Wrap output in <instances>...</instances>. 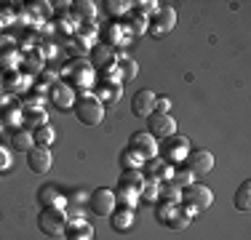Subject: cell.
<instances>
[{
    "mask_svg": "<svg viewBox=\"0 0 251 240\" xmlns=\"http://www.w3.org/2000/svg\"><path fill=\"white\" fill-rule=\"evenodd\" d=\"M155 216H158V221L163 227H171V230H184V227L193 221L195 211L187 206H182V203H176V206H171V203H160L158 211H155Z\"/></svg>",
    "mask_w": 251,
    "mask_h": 240,
    "instance_id": "1",
    "label": "cell"
},
{
    "mask_svg": "<svg viewBox=\"0 0 251 240\" xmlns=\"http://www.w3.org/2000/svg\"><path fill=\"white\" fill-rule=\"evenodd\" d=\"M73 110L83 125H99L104 118V104L97 99V94H80L75 99Z\"/></svg>",
    "mask_w": 251,
    "mask_h": 240,
    "instance_id": "2",
    "label": "cell"
},
{
    "mask_svg": "<svg viewBox=\"0 0 251 240\" xmlns=\"http://www.w3.org/2000/svg\"><path fill=\"white\" fill-rule=\"evenodd\" d=\"M38 227H40V232L49 235V238H62L70 227L67 208H43L38 216Z\"/></svg>",
    "mask_w": 251,
    "mask_h": 240,
    "instance_id": "3",
    "label": "cell"
},
{
    "mask_svg": "<svg viewBox=\"0 0 251 240\" xmlns=\"http://www.w3.org/2000/svg\"><path fill=\"white\" fill-rule=\"evenodd\" d=\"M94 80V67L91 62H86V59H73V62L64 67V83H67L73 91H80V88H88Z\"/></svg>",
    "mask_w": 251,
    "mask_h": 240,
    "instance_id": "4",
    "label": "cell"
},
{
    "mask_svg": "<svg viewBox=\"0 0 251 240\" xmlns=\"http://www.w3.org/2000/svg\"><path fill=\"white\" fill-rule=\"evenodd\" d=\"M214 203V192L206 187V184H187V187H182V206L193 208L195 214L198 211H206V208H211Z\"/></svg>",
    "mask_w": 251,
    "mask_h": 240,
    "instance_id": "5",
    "label": "cell"
},
{
    "mask_svg": "<svg viewBox=\"0 0 251 240\" xmlns=\"http://www.w3.org/2000/svg\"><path fill=\"white\" fill-rule=\"evenodd\" d=\"M158 158H163L166 163H171V166H182L184 163V158L190 155V144L184 136H169V139H163V147H158Z\"/></svg>",
    "mask_w": 251,
    "mask_h": 240,
    "instance_id": "6",
    "label": "cell"
},
{
    "mask_svg": "<svg viewBox=\"0 0 251 240\" xmlns=\"http://www.w3.org/2000/svg\"><path fill=\"white\" fill-rule=\"evenodd\" d=\"M176 24V11L171 8V5H158V11H155V16L150 19V24H147V32L152 35V38H166V35L174 29Z\"/></svg>",
    "mask_w": 251,
    "mask_h": 240,
    "instance_id": "7",
    "label": "cell"
},
{
    "mask_svg": "<svg viewBox=\"0 0 251 240\" xmlns=\"http://www.w3.org/2000/svg\"><path fill=\"white\" fill-rule=\"evenodd\" d=\"M147 134L158 142L169 139V136L176 134V120L171 118L169 112H152V115L147 118Z\"/></svg>",
    "mask_w": 251,
    "mask_h": 240,
    "instance_id": "8",
    "label": "cell"
},
{
    "mask_svg": "<svg viewBox=\"0 0 251 240\" xmlns=\"http://www.w3.org/2000/svg\"><path fill=\"white\" fill-rule=\"evenodd\" d=\"M115 192L107 190V187H99L94 190L91 195H88V208H91V214L97 216H110L112 211H115Z\"/></svg>",
    "mask_w": 251,
    "mask_h": 240,
    "instance_id": "9",
    "label": "cell"
},
{
    "mask_svg": "<svg viewBox=\"0 0 251 240\" xmlns=\"http://www.w3.org/2000/svg\"><path fill=\"white\" fill-rule=\"evenodd\" d=\"M158 139H152L147 131H139V134H134L131 136V142H128V149H134L136 155H139L142 160H152V158H158Z\"/></svg>",
    "mask_w": 251,
    "mask_h": 240,
    "instance_id": "10",
    "label": "cell"
},
{
    "mask_svg": "<svg viewBox=\"0 0 251 240\" xmlns=\"http://www.w3.org/2000/svg\"><path fill=\"white\" fill-rule=\"evenodd\" d=\"M184 166L195 173V176H206L214 171V155L208 149H190V155L184 158Z\"/></svg>",
    "mask_w": 251,
    "mask_h": 240,
    "instance_id": "11",
    "label": "cell"
},
{
    "mask_svg": "<svg viewBox=\"0 0 251 240\" xmlns=\"http://www.w3.org/2000/svg\"><path fill=\"white\" fill-rule=\"evenodd\" d=\"M27 166L32 173H49L53 166V155L49 147H32L27 152Z\"/></svg>",
    "mask_w": 251,
    "mask_h": 240,
    "instance_id": "12",
    "label": "cell"
},
{
    "mask_svg": "<svg viewBox=\"0 0 251 240\" xmlns=\"http://www.w3.org/2000/svg\"><path fill=\"white\" fill-rule=\"evenodd\" d=\"M131 112H134L136 118H145V120L155 112V94L150 88L134 94V99H131Z\"/></svg>",
    "mask_w": 251,
    "mask_h": 240,
    "instance_id": "13",
    "label": "cell"
},
{
    "mask_svg": "<svg viewBox=\"0 0 251 240\" xmlns=\"http://www.w3.org/2000/svg\"><path fill=\"white\" fill-rule=\"evenodd\" d=\"M38 200L43 208H67V197L59 192V187H53V184H46V187L38 190Z\"/></svg>",
    "mask_w": 251,
    "mask_h": 240,
    "instance_id": "14",
    "label": "cell"
},
{
    "mask_svg": "<svg viewBox=\"0 0 251 240\" xmlns=\"http://www.w3.org/2000/svg\"><path fill=\"white\" fill-rule=\"evenodd\" d=\"M115 62H118V56H115V51L112 48H107V46H94L91 48V67L94 70H110V67H115Z\"/></svg>",
    "mask_w": 251,
    "mask_h": 240,
    "instance_id": "15",
    "label": "cell"
},
{
    "mask_svg": "<svg viewBox=\"0 0 251 240\" xmlns=\"http://www.w3.org/2000/svg\"><path fill=\"white\" fill-rule=\"evenodd\" d=\"M147 168H150V179L152 182H171L174 179V166L171 163H166L163 158H152V160H147Z\"/></svg>",
    "mask_w": 251,
    "mask_h": 240,
    "instance_id": "16",
    "label": "cell"
},
{
    "mask_svg": "<svg viewBox=\"0 0 251 240\" xmlns=\"http://www.w3.org/2000/svg\"><path fill=\"white\" fill-rule=\"evenodd\" d=\"M49 94H51L53 104L62 107V110H64V107H73V104H75V99H77V94L67 86V83H56V86H53Z\"/></svg>",
    "mask_w": 251,
    "mask_h": 240,
    "instance_id": "17",
    "label": "cell"
},
{
    "mask_svg": "<svg viewBox=\"0 0 251 240\" xmlns=\"http://www.w3.org/2000/svg\"><path fill=\"white\" fill-rule=\"evenodd\" d=\"M110 224L115 232H128L131 227H134V211H131V208H118V211H112Z\"/></svg>",
    "mask_w": 251,
    "mask_h": 240,
    "instance_id": "18",
    "label": "cell"
},
{
    "mask_svg": "<svg viewBox=\"0 0 251 240\" xmlns=\"http://www.w3.org/2000/svg\"><path fill=\"white\" fill-rule=\"evenodd\" d=\"M29 83H32V80L25 77V75H19V72H5V75H3V88L8 94H25Z\"/></svg>",
    "mask_w": 251,
    "mask_h": 240,
    "instance_id": "19",
    "label": "cell"
},
{
    "mask_svg": "<svg viewBox=\"0 0 251 240\" xmlns=\"http://www.w3.org/2000/svg\"><path fill=\"white\" fill-rule=\"evenodd\" d=\"M99 38H101V43H107V48H121L126 43V35H123V27L121 24H110V27H104V29H99Z\"/></svg>",
    "mask_w": 251,
    "mask_h": 240,
    "instance_id": "20",
    "label": "cell"
},
{
    "mask_svg": "<svg viewBox=\"0 0 251 240\" xmlns=\"http://www.w3.org/2000/svg\"><path fill=\"white\" fill-rule=\"evenodd\" d=\"M67 240H94V227L88 224V221H70V227H67Z\"/></svg>",
    "mask_w": 251,
    "mask_h": 240,
    "instance_id": "21",
    "label": "cell"
},
{
    "mask_svg": "<svg viewBox=\"0 0 251 240\" xmlns=\"http://www.w3.org/2000/svg\"><path fill=\"white\" fill-rule=\"evenodd\" d=\"M11 144H14V149H19V152H29V149L35 147V139H32V131L29 128H16L14 134H11Z\"/></svg>",
    "mask_w": 251,
    "mask_h": 240,
    "instance_id": "22",
    "label": "cell"
},
{
    "mask_svg": "<svg viewBox=\"0 0 251 240\" xmlns=\"http://www.w3.org/2000/svg\"><path fill=\"white\" fill-rule=\"evenodd\" d=\"M49 123V115H46V110H22V125L29 131L40 128V125Z\"/></svg>",
    "mask_w": 251,
    "mask_h": 240,
    "instance_id": "23",
    "label": "cell"
},
{
    "mask_svg": "<svg viewBox=\"0 0 251 240\" xmlns=\"http://www.w3.org/2000/svg\"><path fill=\"white\" fill-rule=\"evenodd\" d=\"M118 187L131 190V192H136V195H139L142 187H145V176H142V171H123V176H121V182H118Z\"/></svg>",
    "mask_w": 251,
    "mask_h": 240,
    "instance_id": "24",
    "label": "cell"
},
{
    "mask_svg": "<svg viewBox=\"0 0 251 240\" xmlns=\"http://www.w3.org/2000/svg\"><path fill=\"white\" fill-rule=\"evenodd\" d=\"M73 8V14H75V19L77 22H94V16H97V5L91 3V0H77V3L70 5Z\"/></svg>",
    "mask_w": 251,
    "mask_h": 240,
    "instance_id": "25",
    "label": "cell"
},
{
    "mask_svg": "<svg viewBox=\"0 0 251 240\" xmlns=\"http://www.w3.org/2000/svg\"><path fill=\"white\" fill-rule=\"evenodd\" d=\"M158 200H160V203H171V206L182 203V187H176L174 182H163V184H160Z\"/></svg>",
    "mask_w": 251,
    "mask_h": 240,
    "instance_id": "26",
    "label": "cell"
},
{
    "mask_svg": "<svg viewBox=\"0 0 251 240\" xmlns=\"http://www.w3.org/2000/svg\"><path fill=\"white\" fill-rule=\"evenodd\" d=\"M232 203H235L238 211H249V208H251V182H243L241 187H238Z\"/></svg>",
    "mask_w": 251,
    "mask_h": 240,
    "instance_id": "27",
    "label": "cell"
},
{
    "mask_svg": "<svg viewBox=\"0 0 251 240\" xmlns=\"http://www.w3.org/2000/svg\"><path fill=\"white\" fill-rule=\"evenodd\" d=\"M142 166H145V160H142L134 149L126 147L123 152H121V168H123V171H139Z\"/></svg>",
    "mask_w": 251,
    "mask_h": 240,
    "instance_id": "28",
    "label": "cell"
},
{
    "mask_svg": "<svg viewBox=\"0 0 251 240\" xmlns=\"http://www.w3.org/2000/svg\"><path fill=\"white\" fill-rule=\"evenodd\" d=\"M32 139H35V147H49V144L56 139V131L46 123V125H40V128L32 131Z\"/></svg>",
    "mask_w": 251,
    "mask_h": 240,
    "instance_id": "29",
    "label": "cell"
},
{
    "mask_svg": "<svg viewBox=\"0 0 251 240\" xmlns=\"http://www.w3.org/2000/svg\"><path fill=\"white\" fill-rule=\"evenodd\" d=\"M115 64H118V70H121L123 80H134V77L139 75V64H136L134 59H128V56H121Z\"/></svg>",
    "mask_w": 251,
    "mask_h": 240,
    "instance_id": "30",
    "label": "cell"
},
{
    "mask_svg": "<svg viewBox=\"0 0 251 240\" xmlns=\"http://www.w3.org/2000/svg\"><path fill=\"white\" fill-rule=\"evenodd\" d=\"M115 203H118L121 208H131V211H134V206L139 203V195H136V192H131V190L118 187V190H115Z\"/></svg>",
    "mask_w": 251,
    "mask_h": 240,
    "instance_id": "31",
    "label": "cell"
},
{
    "mask_svg": "<svg viewBox=\"0 0 251 240\" xmlns=\"http://www.w3.org/2000/svg\"><path fill=\"white\" fill-rule=\"evenodd\" d=\"M126 16H128V22H131V32H134V35L147 32V24H150V19H147V16H142L139 11H134V8H131Z\"/></svg>",
    "mask_w": 251,
    "mask_h": 240,
    "instance_id": "32",
    "label": "cell"
},
{
    "mask_svg": "<svg viewBox=\"0 0 251 240\" xmlns=\"http://www.w3.org/2000/svg\"><path fill=\"white\" fill-rule=\"evenodd\" d=\"M193 179H195V173L182 163L179 168H174V179H171V182H174L176 187H187V184H193Z\"/></svg>",
    "mask_w": 251,
    "mask_h": 240,
    "instance_id": "33",
    "label": "cell"
},
{
    "mask_svg": "<svg viewBox=\"0 0 251 240\" xmlns=\"http://www.w3.org/2000/svg\"><path fill=\"white\" fill-rule=\"evenodd\" d=\"M101 104H115L118 99H121V86H101V94L97 96Z\"/></svg>",
    "mask_w": 251,
    "mask_h": 240,
    "instance_id": "34",
    "label": "cell"
},
{
    "mask_svg": "<svg viewBox=\"0 0 251 240\" xmlns=\"http://www.w3.org/2000/svg\"><path fill=\"white\" fill-rule=\"evenodd\" d=\"M158 195H160V182H147L145 179V187H142L139 192V200H158Z\"/></svg>",
    "mask_w": 251,
    "mask_h": 240,
    "instance_id": "35",
    "label": "cell"
},
{
    "mask_svg": "<svg viewBox=\"0 0 251 240\" xmlns=\"http://www.w3.org/2000/svg\"><path fill=\"white\" fill-rule=\"evenodd\" d=\"M22 62H25V70L29 72V75H35V72L43 70V56H40V53H27Z\"/></svg>",
    "mask_w": 251,
    "mask_h": 240,
    "instance_id": "36",
    "label": "cell"
},
{
    "mask_svg": "<svg viewBox=\"0 0 251 240\" xmlns=\"http://www.w3.org/2000/svg\"><path fill=\"white\" fill-rule=\"evenodd\" d=\"M107 11L112 16H123L131 11V3H126V0H107Z\"/></svg>",
    "mask_w": 251,
    "mask_h": 240,
    "instance_id": "37",
    "label": "cell"
},
{
    "mask_svg": "<svg viewBox=\"0 0 251 240\" xmlns=\"http://www.w3.org/2000/svg\"><path fill=\"white\" fill-rule=\"evenodd\" d=\"M11 22H14V8H11L8 3H5V5H0V29H3V27H8Z\"/></svg>",
    "mask_w": 251,
    "mask_h": 240,
    "instance_id": "38",
    "label": "cell"
},
{
    "mask_svg": "<svg viewBox=\"0 0 251 240\" xmlns=\"http://www.w3.org/2000/svg\"><path fill=\"white\" fill-rule=\"evenodd\" d=\"M19 120H22V112H19V110H5V115H3V120H0V123L14 125V123H19Z\"/></svg>",
    "mask_w": 251,
    "mask_h": 240,
    "instance_id": "39",
    "label": "cell"
},
{
    "mask_svg": "<svg viewBox=\"0 0 251 240\" xmlns=\"http://www.w3.org/2000/svg\"><path fill=\"white\" fill-rule=\"evenodd\" d=\"M169 110H171L169 96H155V112H169Z\"/></svg>",
    "mask_w": 251,
    "mask_h": 240,
    "instance_id": "40",
    "label": "cell"
},
{
    "mask_svg": "<svg viewBox=\"0 0 251 240\" xmlns=\"http://www.w3.org/2000/svg\"><path fill=\"white\" fill-rule=\"evenodd\" d=\"M14 38H8V35H0V53H5V51H14Z\"/></svg>",
    "mask_w": 251,
    "mask_h": 240,
    "instance_id": "41",
    "label": "cell"
},
{
    "mask_svg": "<svg viewBox=\"0 0 251 240\" xmlns=\"http://www.w3.org/2000/svg\"><path fill=\"white\" fill-rule=\"evenodd\" d=\"M8 166H11V155H8V149L0 144V171H3V168H8Z\"/></svg>",
    "mask_w": 251,
    "mask_h": 240,
    "instance_id": "42",
    "label": "cell"
},
{
    "mask_svg": "<svg viewBox=\"0 0 251 240\" xmlns=\"http://www.w3.org/2000/svg\"><path fill=\"white\" fill-rule=\"evenodd\" d=\"M86 197H88V195H83V192H75V195H73V200H75V203H83Z\"/></svg>",
    "mask_w": 251,
    "mask_h": 240,
    "instance_id": "43",
    "label": "cell"
},
{
    "mask_svg": "<svg viewBox=\"0 0 251 240\" xmlns=\"http://www.w3.org/2000/svg\"><path fill=\"white\" fill-rule=\"evenodd\" d=\"M0 83H3V70H0Z\"/></svg>",
    "mask_w": 251,
    "mask_h": 240,
    "instance_id": "44",
    "label": "cell"
},
{
    "mask_svg": "<svg viewBox=\"0 0 251 240\" xmlns=\"http://www.w3.org/2000/svg\"><path fill=\"white\" fill-rule=\"evenodd\" d=\"M0 32H3V29H0Z\"/></svg>",
    "mask_w": 251,
    "mask_h": 240,
    "instance_id": "45",
    "label": "cell"
}]
</instances>
